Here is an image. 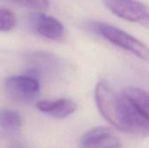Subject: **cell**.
Returning a JSON list of instances; mask_svg holds the SVG:
<instances>
[{
	"instance_id": "1",
	"label": "cell",
	"mask_w": 149,
	"mask_h": 148,
	"mask_svg": "<svg viewBox=\"0 0 149 148\" xmlns=\"http://www.w3.org/2000/svg\"><path fill=\"white\" fill-rule=\"evenodd\" d=\"M97 107L115 128L138 137H149V119L141 113L121 92L118 93L104 79L94 90Z\"/></svg>"
},
{
	"instance_id": "2",
	"label": "cell",
	"mask_w": 149,
	"mask_h": 148,
	"mask_svg": "<svg viewBox=\"0 0 149 148\" xmlns=\"http://www.w3.org/2000/svg\"><path fill=\"white\" fill-rule=\"evenodd\" d=\"M86 27L111 44L132 53L138 58L149 62V47L128 32L105 22L90 20Z\"/></svg>"
},
{
	"instance_id": "3",
	"label": "cell",
	"mask_w": 149,
	"mask_h": 148,
	"mask_svg": "<svg viewBox=\"0 0 149 148\" xmlns=\"http://www.w3.org/2000/svg\"><path fill=\"white\" fill-rule=\"evenodd\" d=\"M113 15L149 29V6L138 0H103Z\"/></svg>"
},
{
	"instance_id": "4",
	"label": "cell",
	"mask_w": 149,
	"mask_h": 148,
	"mask_svg": "<svg viewBox=\"0 0 149 148\" xmlns=\"http://www.w3.org/2000/svg\"><path fill=\"white\" fill-rule=\"evenodd\" d=\"M7 96L19 103H29L39 93L40 85L37 79L31 76L9 77L4 85Z\"/></svg>"
},
{
	"instance_id": "5",
	"label": "cell",
	"mask_w": 149,
	"mask_h": 148,
	"mask_svg": "<svg viewBox=\"0 0 149 148\" xmlns=\"http://www.w3.org/2000/svg\"><path fill=\"white\" fill-rule=\"evenodd\" d=\"M29 22L31 28L41 37L51 40H59L65 35L63 24L52 16L41 11H36L30 15Z\"/></svg>"
},
{
	"instance_id": "6",
	"label": "cell",
	"mask_w": 149,
	"mask_h": 148,
	"mask_svg": "<svg viewBox=\"0 0 149 148\" xmlns=\"http://www.w3.org/2000/svg\"><path fill=\"white\" fill-rule=\"evenodd\" d=\"M79 148H122V143L112 129L99 126L81 137Z\"/></svg>"
},
{
	"instance_id": "7",
	"label": "cell",
	"mask_w": 149,
	"mask_h": 148,
	"mask_svg": "<svg viewBox=\"0 0 149 148\" xmlns=\"http://www.w3.org/2000/svg\"><path fill=\"white\" fill-rule=\"evenodd\" d=\"M37 108L45 113L57 119H65L74 113L77 105L68 99H59L57 100H42L36 104Z\"/></svg>"
},
{
	"instance_id": "8",
	"label": "cell",
	"mask_w": 149,
	"mask_h": 148,
	"mask_svg": "<svg viewBox=\"0 0 149 148\" xmlns=\"http://www.w3.org/2000/svg\"><path fill=\"white\" fill-rule=\"evenodd\" d=\"M121 92L149 119V92L136 86H127Z\"/></svg>"
},
{
	"instance_id": "9",
	"label": "cell",
	"mask_w": 149,
	"mask_h": 148,
	"mask_svg": "<svg viewBox=\"0 0 149 148\" xmlns=\"http://www.w3.org/2000/svg\"><path fill=\"white\" fill-rule=\"evenodd\" d=\"M21 117L16 111L4 109L0 111V128L9 133H17L21 127Z\"/></svg>"
},
{
	"instance_id": "10",
	"label": "cell",
	"mask_w": 149,
	"mask_h": 148,
	"mask_svg": "<svg viewBox=\"0 0 149 148\" xmlns=\"http://www.w3.org/2000/svg\"><path fill=\"white\" fill-rule=\"evenodd\" d=\"M17 23L15 14L8 8L0 7V31H10Z\"/></svg>"
},
{
	"instance_id": "11",
	"label": "cell",
	"mask_w": 149,
	"mask_h": 148,
	"mask_svg": "<svg viewBox=\"0 0 149 148\" xmlns=\"http://www.w3.org/2000/svg\"><path fill=\"white\" fill-rule=\"evenodd\" d=\"M18 6L28 8L33 10L41 11L49 8V0H4Z\"/></svg>"
}]
</instances>
